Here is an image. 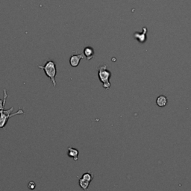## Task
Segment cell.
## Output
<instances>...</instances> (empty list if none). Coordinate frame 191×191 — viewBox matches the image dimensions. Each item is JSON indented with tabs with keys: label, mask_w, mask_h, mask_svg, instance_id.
<instances>
[{
	"label": "cell",
	"mask_w": 191,
	"mask_h": 191,
	"mask_svg": "<svg viewBox=\"0 0 191 191\" xmlns=\"http://www.w3.org/2000/svg\"><path fill=\"white\" fill-rule=\"evenodd\" d=\"M108 64L107 63H102L97 67L98 70V77L102 83V86L106 90H109L111 87L110 82V79L111 77V72L108 69Z\"/></svg>",
	"instance_id": "1"
},
{
	"label": "cell",
	"mask_w": 191,
	"mask_h": 191,
	"mask_svg": "<svg viewBox=\"0 0 191 191\" xmlns=\"http://www.w3.org/2000/svg\"><path fill=\"white\" fill-rule=\"evenodd\" d=\"M37 67L39 69L44 71L46 76L48 78H50L51 81H52L53 86L56 87L57 83H56L55 81V76L57 75V68H56L55 63L52 60H49L44 65H43V66L38 65Z\"/></svg>",
	"instance_id": "2"
},
{
	"label": "cell",
	"mask_w": 191,
	"mask_h": 191,
	"mask_svg": "<svg viewBox=\"0 0 191 191\" xmlns=\"http://www.w3.org/2000/svg\"><path fill=\"white\" fill-rule=\"evenodd\" d=\"M14 108H11L8 109V110H2L0 111V129L4 128L5 125L8 123V119L11 118L12 116H17V115H25L28 113H25L23 109H21L19 107V110L17 112L12 113Z\"/></svg>",
	"instance_id": "3"
},
{
	"label": "cell",
	"mask_w": 191,
	"mask_h": 191,
	"mask_svg": "<svg viewBox=\"0 0 191 191\" xmlns=\"http://www.w3.org/2000/svg\"><path fill=\"white\" fill-rule=\"evenodd\" d=\"M84 57L83 54H73L72 55L70 58V64L71 67H77L79 65L80 61L81 60H82Z\"/></svg>",
	"instance_id": "4"
},
{
	"label": "cell",
	"mask_w": 191,
	"mask_h": 191,
	"mask_svg": "<svg viewBox=\"0 0 191 191\" xmlns=\"http://www.w3.org/2000/svg\"><path fill=\"white\" fill-rule=\"evenodd\" d=\"M146 34H147V28L146 27H143V32H142L141 33H140V32H135V33L134 34V37L136 38L140 43H145V41L147 40Z\"/></svg>",
	"instance_id": "5"
},
{
	"label": "cell",
	"mask_w": 191,
	"mask_h": 191,
	"mask_svg": "<svg viewBox=\"0 0 191 191\" xmlns=\"http://www.w3.org/2000/svg\"><path fill=\"white\" fill-rule=\"evenodd\" d=\"M68 152H67V155L70 158H73V160L75 161H77L79 159V151L77 149L73 148V147H68L67 149Z\"/></svg>",
	"instance_id": "6"
},
{
	"label": "cell",
	"mask_w": 191,
	"mask_h": 191,
	"mask_svg": "<svg viewBox=\"0 0 191 191\" xmlns=\"http://www.w3.org/2000/svg\"><path fill=\"white\" fill-rule=\"evenodd\" d=\"M84 56L87 58V61H90L94 56V50L91 46H87L85 47L83 52Z\"/></svg>",
	"instance_id": "7"
},
{
	"label": "cell",
	"mask_w": 191,
	"mask_h": 191,
	"mask_svg": "<svg viewBox=\"0 0 191 191\" xmlns=\"http://www.w3.org/2000/svg\"><path fill=\"white\" fill-rule=\"evenodd\" d=\"M168 102V99L166 96L164 95H161L159 96L156 99V104L158 107H161V108H163L167 105Z\"/></svg>",
	"instance_id": "8"
},
{
	"label": "cell",
	"mask_w": 191,
	"mask_h": 191,
	"mask_svg": "<svg viewBox=\"0 0 191 191\" xmlns=\"http://www.w3.org/2000/svg\"><path fill=\"white\" fill-rule=\"evenodd\" d=\"M79 186L81 187V188L82 189L84 190H87V189H88L89 185H90V182H89V181H85V180H84L83 179H81V178H80L79 180Z\"/></svg>",
	"instance_id": "9"
},
{
	"label": "cell",
	"mask_w": 191,
	"mask_h": 191,
	"mask_svg": "<svg viewBox=\"0 0 191 191\" xmlns=\"http://www.w3.org/2000/svg\"><path fill=\"white\" fill-rule=\"evenodd\" d=\"M3 92H4V98H3L2 100L0 99V111L5 110V102H6V99L8 98V93H7L6 89H4Z\"/></svg>",
	"instance_id": "10"
},
{
	"label": "cell",
	"mask_w": 191,
	"mask_h": 191,
	"mask_svg": "<svg viewBox=\"0 0 191 191\" xmlns=\"http://www.w3.org/2000/svg\"><path fill=\"white\" fill-rule=\"evenodd\" d=\"M81 179L89 181V182H91L93 179V173H92V172H85L82 175Z\"/></svg>",
	"instance_id": "11"
},
{
	"label": "cell",
	"mask_w": 191,
	"mask_h": 191,
	"mask_svg": "<svg viewBox=\"0 0 191 191\" xmlns=\"http://www.w3.org/2000/svg\"><path fill=\"white\" fill-rule=\"evenodd\" d=\"M28 187L30 189V190H34V189L36 187L35 183H34V181H30L28 184Z\"/></svg>",
	"instance_id": "12"
}]
</instances>
